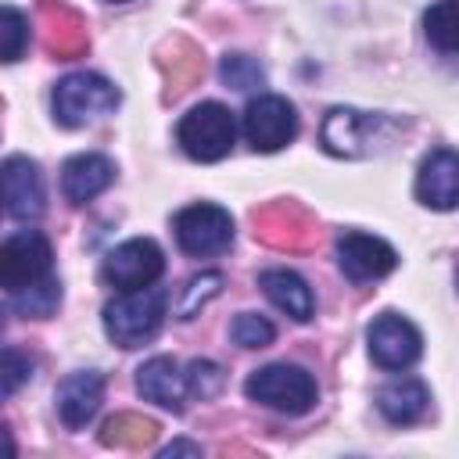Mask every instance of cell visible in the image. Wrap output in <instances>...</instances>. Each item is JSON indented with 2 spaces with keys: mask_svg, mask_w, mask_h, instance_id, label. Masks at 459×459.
<instances>
[{
  "mask_svg": "<svg viewBox=\"0 0 459 459\" xmlns=\"http://www.w3.org/2000/svg\"><path fill=\"white\" fill-rule=\"evenodd\" d=\"M230 333H233V341H237L240 348H265V344H273V337H276L273 323H269L265 316H258V312H240V316L233 319Z\"/></svg>",
  "mask_w": 459,
  "mask_h": 459,
  "instance_id": "obj_22",
  "label": "cell"
},
{
  "mask_svg": "<svg viewBox=\"0 0 459 459\" xmlns=\"http://www.w3.org/2000/svg\"><path fill=\"white\" fill-rule=\"evenodd\" d=\"M104 280L118 290H136V287H151L161 273H165V255L151 237H133L126 244H118L108 258H104Z\"/></svg>",
  "mask_w": 459,
  "mask_h": 459,
  "instance_id": "obj_8",
  "label": "cell"
},
{
  "mask_svg": "<svg viewBox=\"0 0 459 459\" xmlns=\"http://www.w3.org/2000/svg\"><path fill=\"white\" fill-rule=\"evenodd\" d=\"M136 391L169 412H183L190 384H186V373L169 355H154L136 369Z\"/></svg>",
  "mask_w": 459,
  "mask_h": 459,
  "instance_id": "obj_15",
  "label": "cell"
},
{
  "mask_svg": "<svg viewBox=\"0 0 459 459\" xmlns=\"http://www.w3.org/2000/svg\"><path fill=\"white\" fill-rule=\"evenodd\" d=\"M337 265L351 283H369V280H384L387 273H394L398 251L373 233L348 230L337 240Z\"/></svg>",
  "mask_w": 459,
  "mask_h": 459,
  "instance_id": "obj_10",
  "label": "cell"
},
{
  "mask_svg": "<svg viewBox=\"0 0 459 459\" xmlns=\"http://www.w3.org/2000/svg\"><path fill=\"white\" fill-rule=\"evenodd\" d=\"M258 287L265 290V298L287 312L290 319L298 323H308L312 312H316V298H312V287L294 273V269H265L258 276Z\"/></svg>",
  "mask_w": 459,
  "mask_h": 459,
  "instance_id": "obj_18",
  "label": "cell"
},
{
  "mask_svg": "<svg viewBox=\"0 0 459 459\" xmlns=\"http://www.w3.org/2000/svg\"><path fill=\"white\" fill-rule=\"evenodd\" d=\"M186 384H190V394L212 398V394L219 391V384H222V373H219V366H215V362L197 359V362H190V366H186Z\"/></svg>",
  "mask_w": 459,
  "mask_h": 459,
  "instance_id": "obj_26",
  "label": "cell"
},
{
  "mask_svg": "<svg viewBox=\"0 0 459 459\" xmlns=\"http://www.w3.org/2000/svg\"><path fill=\"white\" fill-rule=\"evenodd\" d=\"M57 305H61V280L57 276H50V280H43L29 290L7 294V308L14 316H29V319H47V316L57 312Z\"/></svg>",
  "mask_w": 459,
  "mask_h": 459,
  "instance_id": "obj_20",
  "label": "cell"
},
{
  "mask_svg": "<svg viewBox=\"0 0 459 459\" xmlns=\"http://www.w3.org/2000/svg\"><path fill=\"white\" fill-rule=\"evenodd\" d=\"M427 405H430V391L416 377H398L377 391V409L394 427H409V423L423 420Z\"/></svg>",
  "mask_w": 459,
  "mask_h": 459,
  "instance_id": "obj_17",
  "label": "cell"
},
{
  "mask_svg": "<svg viewBox=\"0 0 459 459\" xmlns=\"http://www.w3.org/2000/svg\"><path fill=\"white\" fill-rule=\"evenodd\" d=\"M165 319V290L158 287H136L122 290L104 305V333L118 348H140L147 344Z\"/></svg>",
  "mask_w": 459,
  "mask_h": 459,
  "instance_id": "obj_1",
  "label": "cell"
},
{
  "mask_svg": "<svg viewBox=\"0 0 459 459\" xmlns=\"http://www.w3.org/2000/svg\"><path fill=\"white\" fill-rule=\"evenodd\" d=\"M108 4H126V0H108Z\"/></svg>",
  "mask_w": 459,
  "mask_h": 459,
  "instance_id": "obj_28",
  "label": "cell"
},
{
  "mask_svg": "<svg viewBox=\"0 0 459 459\" xmlns=\"http://www.w3.org/2000/svg\"><path fill=\"white\" fill-rule=\"evenodd\" d=\"M0 36H4V61L14 65L22 57L25 43H29V18L18 7H11V4H4V29H0Z\"/></svg>",
  "mask_w": 459,
  "mask_h": 459,
  "instance_id": "obj_23",
  "label": "cell"
},
{
  "mask_svg": "<svg viewBox=\"0 0 459 459\" xmlns=\"http://www.w3.org/2000/svg\"><path fill=\"white\" fill-rule=\"evenodd\" d=\"M244 394L283 416H301L316 405V377L290 362H269L244 380Z\"/></svg>",
  "mask_w": 459,
  "mask_h": 459,
  "instance_id": "obj_2",
  "label": "cell"
},
{
  "mask_svg": "<svg viewBox=\"0 0 459 459\" xmlns=\"http://www.w3.org/2000/svg\"><path fill=\"white\" fill-rule=\"evenodd\" d=\"M4 208L18 222H32L43 215L47 190H43V176H39L36 161H29L22 154H11L4 161Z\"/></svg>",
  "mask_w": 459,
  "mask_h": 459,
  "instance_id": "obj_11",
  "label": "cell"
},
{
  "mask_svg": "<svg viewBox=\"0 0 459 459\" xmlns=\"http://www.w3.org/2000/svg\"><path fill=\"white\" fill-rule=\"evenodd\" d=\"M32 377V359L22 355L18 348H4V359H0V384H4V398H11L25 380Z\"/></svg>",
  "mask_w": 459,
  "mask_h": 459,
  "instance_id": "obj_25",
  "label": "cell"
},
{
  "mask_svg": "<svg viewBox=\"0 0 459 459\" xmlns=\"http://www.w3.org/2000/svg\"><path fill=\"white\" fill-rule=\"evenodd\" d=\"M366 341H369V355L380 369H409L423 351L420 330L398 312L377 316L366 330Z\"/></svg>",
  "mask_w": 459,
  "mask_h": 459,
  "instance_id": "obj_9",
  "label": "cell"
},
{
  "mask_svg": "<svg viewBox=\"0 0 459 459\" xmlns=\"http://www.w3.org/2000/svg\"><path fill=\"white\" fill-rule=\"evenodd\" d=\"M416 201L434 212L459 208V151L437 147L423 158L416 172Z\"/></svg>",
  "mask_w": 459,
  "mask_h": 459,
  "instance_id": "obj_12",
  "label": "cell"
},
{
  "mask_svg": "<svg viewBox=\"0 0 459 459\" xmlns=\"http://www.w3.org/2000/svg\"><path fill=\"white\" fill-rule=\"evenodd\" d=\"M423 32L427 39L445 50V54H459V0H437L427 7L423 14Z\"/></svg>",
  "mask_w": 459,
  "mask_h": 459,
  "instance_id": "obj_19",
  "label": "cell"
},
{
  "mask_svg": "<svg viewBox=\"0 0 459 459\" xmlns=\"http://www.w3.org/2000/svg\"><path fill=\"white\" fill-rule=\"evenodd\" d=\"M172 233H176L179 251H186L194 258L219 255L233 240V215L212 201H197V204H186L183 212H176Z\"/></svg>",
  "mask_w": 459,
  "mask_h": 459,
  "instance_id": "obj_6",
  "label": "cell"
},
{
  "mask_svg": "<svg viewBox=\"0 0 459 459\" xmlns=\"http://www.w3.org/2000/svg\"><path fill=\"white\" fill-rule=\"evenodd\" d=\"M115 183V161L104 154H75L61 165V194L72 204H90Z\"/></svg>",
  "mask_w": 459,
  "mask_h": 459,
  "instance_id": "obj_16",
  "label": "cell"
},
{
  "mask_svg": "<svg viewBox=\"0 0 459 459\" xmlns=\"http://www.w3.org/2000/svg\"><path fill=\"white\" fill-rule=\"evenodd\" d=\"M380 126H384V118H377V115H366L355 108H330L319 136H323V147L330 154L359 158V154H366V143H373Z\"/></svg>",
  "mask_w": 459,
  "mask_h": 459,
  "instance_id": "obj_13",
  "label": "cell"
},
{
  "mask_svg": "<svg viewBox=\"0 0 459 459\" xmlns=\"http://www.w3.org/2000/svg\"><path fill=\"white\" fill-rule=\"evenodd\" d=\"M176 140L183 147L186 158L194 161H219L233 151V140H237V118L226 104L219 100H201L194 104L179 126H176Z\"/></svg>",
  "mask_w": 459,
  "mask_h": 459,
  "instance_id": "obj_3",
  "label": "cell"
},
{
  "mask_svg": "<svg viewBox=\"0 0 459 459\" xmlns=\"http://www.w3.org/2000/svg\"><path fill=\"white\" fill-rule=\"evenodd\" d=\"M54 402H57L61 423H65L68 430H79V427H86V423L97 416V409H100V402H104V377H100L97 369L68 373V377L57 384Z\"/></svg>",
  "mask_w": 459,
  "mask_h": 459,
  "instance_id": "obj_14",
  "label": "cell"
},
{
  "mask_svg": "<svg viewBox=\"0 0 459 459\" xmlns=\"http://www.w3.org/2000/svg\"><path fill=\"white\" fill-rule=\"evenodd\" d=\"M240 129H244V140L255 151L273 154V151L287 147L298 136V111H294V104L287 97L262 93V97L247 100L244 118H240Z\"/></svg>",
  "mask_w": 459,
  "mask_h": 459,
  "instance_id": "obj_7",
  "label": "cell"
},
{
  "mask_svg": "<svg viewBox=\"0 0 459 459\" xmlns=\"http://www.w3.org/2000/svg\"><path fill=\"white\" fill-rule=\"evenodd\" d=\"M219 75H222V82L233 86V90H258V86L265 82L262 65H258L255 57H247V54H226L222 65H219Z\"/></svg>",
  "mask_w": 459,
  "mask_h": 459,
  "instance_id": "obj_21",
  "label": "cell"
},
{
  "mask_svg": "<svg viewBox=\"0 0 459 459\" xmlns=\"http://www.w3.org/2000/svg\"><path fill=\"white\" fill-rule=\"evenodd\" d=\"M50 100H54V118L68 129H79V126L104 118L108 111H115L122 93L115 82H108L97 72H72L54 86Z\"/></svg>",
  "mask_w": 459,
  "mask_h": 459,
  "instance_id": "obj_4",
  "label": "cell"
},
{
  "mask_svg": "<svg viewBox=\"0 0 459 459\" xmlns=\"http://www.w3.org/2000/svg\"><path fill=\"white\" fill-rule=\"evenodd\" d=\"M172 455H201V445H194V441H172L169 448H161V459H172Z\"/></svg>",
  "mask_w": 459,
  "mask_h": 459,
  "instance_id": "obj_27",
  "label": "cell"
},
{
  "mask_svg": "<svg viewBox=\"0 0 459 459\" xmlns=\"http://www.w3.org/2000/svg\"><path fill=\"white\" fill-rule=\"evenodd\" d=\"M54 251L39 230H18L0 247V287L4 294L29 290L54 276Z\"/></svg>",
  "mask_w": 459,
  "mask_h": 459,
  "instance_id": "obj_5",
  "label": "cell"
},
{
  "mask_svg": "<svg viewBox=\"0 0 459 459\" xmlns=\"http://www.w3.org/2000/svg\"><path fill=\"white\" fill-rule=\"evenodd\" d=\"M219 287H222V276H219V273H201V276H194V280L183 287L179 319H194V312H197L208 298H215V294H219Z\"/></svg>",
  "mask_w": 459,
  "mask_h": 459,
  "instance_id": "obj_24",
  "label": "cell"
}]
</instances>
